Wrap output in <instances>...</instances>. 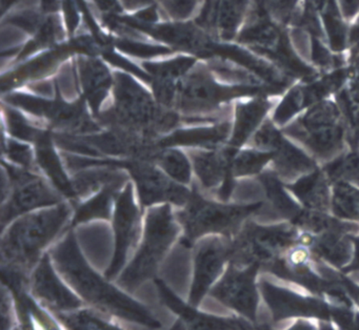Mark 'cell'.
Wrapping results in <instances>:
<instances>
[{
	"label": "cell",
	"instance_id": "6da1fadb",
	"mask_svg": "<svg viewBox=\"0 0 359 330\" xmlns=\"http://www.w3.org/2000/svg\"><path fill=\"white\" fill-rule=\"evenodd\" d=\"M50 256L62 277L86 302L107 315L149 328L161 327L144 305L110 285L88 265L72 231L51 250Z\"/></svg>",
	"mask_w": 359,
	"mask_h": 330
},
{
	"label": "cell",
	"instance_id": "7a4b0ae2",
	"mask_svg": "<svg viewBox=\"0 0 359 330\" xmlns=\"http://www.w3.org/2000/svg\"><path fill=\"white\" fill-rule=\"evenodd\" d=\"M72 214L70 204L62 203L29 212L14 221L1 239V265L29 275L41 260V252L60 235Z\"/></svg>",
	"mask_w": 359,
	"mask_h": 330
},
{
	"label": "cell",
	"instance_id": "3957f363",
	"mask_svg": "<svg viewBox=\"0 0 359 330\" xmlns=\"http://www.w3.org/2000/svg\"><path fill=\"white\" fill-rule=\"evenodd\" d=\"M100 123L149 139L173 130L180 121L171 109L155 102L132 78L117 76L112 107L100 114Z\"/></svg>",
	"mask_w": 359,
	"mask_h": 330
},
{
	"label": "cell",
	"instance_id": "277c9868",
	"mask_svg": "<svg viewBox=\"0 0 359 330\" xmlns=\"http://www.w3.org/2000/svg\"><path fill=\"white\" fill-rule=\"evenodd\" d=\"M281 130L323 164L342 155L348 144L346 119L336 99L327 98L309 107Z\"/></svg>",
	"mask_w": 359,
	"mask_h": 330
},
{
	"label": "cell",
	"instance_id": "5b68a950",
	"mask_svg": "<svg viewBox=\"0 0 359 330\" xmlns=\"http://www.w3.org/2000/svg\"><path fill=\"white\" fill-rule=\"evenodd\" d=\"M302 287L266 273L259 277V290L274 322L311 319L344 328L353 307L335 306L329 301Z\"/></svg>",
	"mask_w": 359,
	"mask_h": 330
},
{
	"label": "cell",
	"instance_id": "8992f818",
	"mask_svg": "<svg viewBox=\"0 0 359 330\" xmlns=\"http://www.w3.org/2000/svg\"><path fill=\"white\" fill-rule=\"evenodd\" d=\"M264 201L250 204H228L215 202L201 195L194 187L184 209L176 214L178 222L184 226V235L180 244L191 247L205 235H220L232 239L250 216L257 214Z\"/></svg>",
	"mask_w": 359,
	"mask_h": 330
},
{
	"label": "cell",
	"instance_id": "52a82bcc",
	"mask_svg": "<svg viewBox=\"0 0 359 330\" xmlns=\"http://www.w3.org/2000/svg\"><path fill=\"white\" fill-rule=\"evenodd\" d=\"M178 231L177 220L169 204L151 208L146 216L142 245L133 260L123 269L117 284L132 292L154 277L159 264L175 241Z\"/></svg>",
	"mask_w": 359,
	"mask_h": 330
},
{
	"label": "cell",
	"instance_id": "ba28073f",
	"mask_svg": "<svg viewBox=\"0 0 359 330\" xmlns=\"http://www.w3.org/2000/svg\"><path fill=\"white\" fill-rule=\"evenodd\" d=\"M300 229L293 223L260 225L251 220L243 223L231 239L229 262L236 265L259 264L262 269L299 243Z\"/></svg>",
	"mask_w": 359,
	"mask_h": 330
},
{
	"label": "cell",
	"instance_id": "9c48e42d",
	"mask_svg": "<svg viewBox=\"0 0 359 330\" xmlns=\"http://www.w3.org/2000/svg\"><path fill=\"white\" fill-rule=\"evenodd\" d=\"M4 166L8 174L7 184L3 181V187H8L6 193L8 198L3 202L1 208V226L4 231L7 224L16 218L33 210L62 203L64 195L32 170L11 164L4 163Z\"/></svg>",
	"mask_w": 359,
	"mask_h": 330
},
{
	"label": "cell",
	"instance_id": "30bf717a",
	"mask_svg": "<svg viewBox=\"0 0 359 330\" xmlns=\"http://www.w3.org/2000/svg\"><path fill=\"white\" fill-rule=\"evenodd\" d=\"M6 100L16 109L46 120L64 134L88 135L102 130L100 124L88 113L83 100L67 102L60 96L49 100L24 92L9 94Z\"/></svg>",
	"mask_w": 359,
	"mask_h": 330
},
{
	"label": "cell",
	"instance_id": "8fae6325",
	"mask_svg": "<svg viewBox=\"0 0 359 330\" xmlns=\"http://www.w3.org/2000/svg\"><path fill=\"white\" fill-rule=\"evenodd\" d=\"M252 146L272 151V170L285 183L297 180L319 167L318 162L299 144L285 136L272 118H266L251 138Z\"/></svg>",
	"mask_w": 359,
	"mask_h": 330
},
{
	"label": "cell",
	"instance_id": "7c38bea8",
	"mask_svg": "<svg viewBox=\"0 0 359 330\" xmlns=\"http://www.w3.org/2000/svg\"><path fill=\"white\" fill-rule=\"evenodd\" d=\"M259 264L236 265L229 262L222 277L210 290V296L241 317L257 323L260 303Z\"/></svg>",
	"mask_w": 359,
	"mask_h": 330
},
{
	"label": "cell",
	"instance_id": "4fadbf2b",
	"mask_svg": "<svg viewBox=\"0 0 359 330\" xmlns=\"http://www.w3.org/2000/svg\"><path fill=\"white\" fill-rule=\"evenodd\" d=\"M346 79L348 71L346 67H344L312 79L299 80L285 90L283 99L275 105L271 118L277 126L283 128L309 107L337 94L346 85Z\"/></svg>",
	"mask_w": 359,
	"mask_h": 330
},
{
	"label": "cell",
	"instance_id": "5bb4252c",
	"mask_svg": "<svg viewBox=\"0 0 359 330\" xmlns=\"http://www.w3.org/2000/svg\"><path fill=\"white\" fill-rule=\"evenodd\" d=\"M116 163L133 177L142 207L158 203H172L184 207L190 199L192 191L172 180L148 160H116Z\"/></svg>",
	"mask_w": 359,
	"mask_h": 330
},
{
	"label": "cell",
	"instance_id": "9a60e30c",
	"mask_svg": "<svg viewBox=\"0 0 359 330\" xmlns=\"http://www.w3.org/2000/svg\"><path fill=\"white\" fill-rule=\"evenodd\" d=\"M231 239L224 235H211L201 240L194 254V275L189 304L197 307L210 292L230 258Z\"/></svg>",
	"mask_w": 359,
	"mask_h": 330
},
{
	"label": "cell",
	"instance_id": "2e32d148",
	"mask_svg": "<svg viewBox=\"0 0 359 330\" xmlns=\"http://www.w3.org/2000/svg\"><path fill=\"white\" fill-rule=\"evenodd\" d=\"M115 249L112 262L107 269V280H113L125 267L130 250L137 241L140 227V210L134 199L133 186L128 183L115 202Z\"/></svg>",
	"mask_w": 359,
	"mask_h": 330
},
{
	"label": "cell",
	"instance_id": "e0dca14e",
	"mask_svg": "<svg viewBox=\"0 0 359 330\" xmlns=\"http://www.w3.org/2000/svg\"><path fill=\"white\" fill-rule=\"evenodd\" d=\"M45 254L32 271L29 285L33 296L53 312H70L83 306V301L60 279L52 265V258Z\"/></svg>",
	"mask_w": 359,
	"mask_h": 330
},
{
	"label": "cell",
	"instance_id": "ac0fdd59",
	"mask_svg": "<svg viewBox=\"0 0 359 330\" xmlns=\"http://www.w3.org/2000/svg\"><path fill=\"white\" fill-rule=\"evenodd\" d=\"M238 151L229 146L203 149L191 153L194 172L205 189H215L218 199L226 202L235 187V178L231 172L233 157Z\"/></svg>",
	"mask_w": 359,
	"mask_h": 330
},
{
	"label": "cell",
	"instance_id": "d6986e66",
	"mask_svg": "<svg viewBox=\"0 0 359 330\" xmlns=\"http://www.w3.org/2000/svg\"><path fill=\"white\" fill-rule=\"evenodd\" d=\"M159 296L168 308L180 317L174 329H253L255 324L245 317H222L199 312L182 302L163 280H155Z\"/></svg>",
	"mask_w": 359,
	"mask_h": 330
},
{
	"label": "cell",
	"instance_id": "ffe728a7",
	"mask_svg": "<svg viewBox=\"0 0 359 330\" xmlns=\"http://www.w3.org/2000/svg\"><path fill=\"white\" fill-rule=\"evenodd\" d=\"M348 235L337 229L317 233L300 231L299 244L308 247L315 258L341 271L350 264L354 254V246Z\"/></svg>",
	"mask_w": 359,
	"mask_h": 330
},
{
	"label": "cell",
	"instance_id": "44dd1931",
	"mask_svg": "<svg viewBox=\"0 0 359 330\" xmlns=\"http://www.w3.org/2000/svg\"><path fill=\"white\" fill-rule=\"evenodd\" d=\"M275 102L271 96H255L239 101L235 107V120L230 139L226 146L239 151L248 141L251 140L256 130L268 118Z\"/></svg>",
	"mask_w": 359,
	"mask_h": 330
},
{
	"label": "cell",
	"instance_id": "7402d4cb",
	"mask_svg": "<svg viewBox=\"0 0 359 330\" xmlns=\"http://www.w3.org/2000/svg\"><path fill=\"white\" fill-rule=\"evenodd\" d=\"M285 185L306 209L331 212L332 183L323 167Z\"/></svg>",
	"mask_w": 359,
	"mask_h": 330
},
{
	"label": "cell",
	"instance_id": "603a6c76",
	"mask_svg": "<svg viewBox=\"0 0 359 330\" xmlns=\"http://www.w3.org/2000/svg\"><path fill=\"white\" fill-rule=\"evenodd\" d=\"M230 121L217 122L210 126L182 128L171 132L159 139V147L199 146L205 149H220L222 144L228 143L232 132Z\"/></svg>",
	"mask_w": 359,
	"mask_h": 330
},
{
	"label": "cell",
	"instance_id": "cb8c5ba5",
	"mask_svg": "<svg viewBox=\"0 0 359 330\" xmlns=\"http://www.w3.org/2000/svg\"><path fill=\"white\" fill-rule=\"evenodd\" d=\"M36 162L41 166L46 176L50 179L53 186L72 202H76V193L73 187L72 179L69 178L60 162V156L52 144V135L46 132L35 142Z\"/></svg>",
	"mask_w": 359,
	"mask_h": 330
},
{
	"label": "cell",
	"instance_id": "d4e9b609",
	"mask_svg": "<svg viewBox=\"0 0 359 330\" xmlns=\"http://www.w3.org/2000/svg\"><path fill=\"white\" fill-rule=\"evenodd\" d=\"M258 181L264 189L266 199L272 204L273 209L278 212L283 219L293 222L304 209L285 187V183L275 174L272 168H266L257 176Z\"/></svg>",
	"mask_w": 359,
	"mask_h": 330
},
{
	"label": "cell",
	"instance_id": "484cf974",
	"mask_svg": "<svg viewBox=\"0 0 359 330\" xmlns=\"http://www.w3.org/2000/svg\"><path fill=\"white\" fill-rule=\"evenodd\" d=\"M123 186L125 185H107L100 189L93 197L90 198L83 203L79 204L75 207V214L71 220V228L91 220H98V219L108 220L110 219L113 208L115 207V202H116Z\"/></svg>",
	"mask_w": 359,
	"mask_h": 330
},
{
	"label": "cell",
	"instance_id": "4316f807",
	"mask_svg": "<svg viewBox=\"0 0 359 330\" xmlns=\"http://www.w3.org/2000/svg\"><path fill=\"white\" fill-rule=\"evenodd\" d=\"M79 69L86 99L92 111L98 114L112 84L110 73L104 64L96 60H83Z\"/></svg>",
	"mask_w": 359,
	"mask_h": 330
},
{
	"label": "cell",
	"instance_id": "83f0119b",
	"mask_svg": "<svg viewBox=\"0 0 359 330\" xmlns=\"http://www.w3.org/2000/svg\"><path fill=\"white\" fill-rule=\"evenodd\" d=\"M320 14L323 31L330 48L335 54H340L348 46L350 29L342 18L344 15L337 4V0H327Z\"/></svg>",
	"mask_w": 359,
	"mask_h": 330
},
{
	"label": "cell",
	"instance_id": "f1b7e54d",
	"mask_svg": "<svg viewBox=\"0 0 359 330\" xmlns=\"http://www.w3.org/2000/svg\"><path fill=\"white\" fill-rule=\"evenodd\" d=\"M331 214L359 223V187L344 180L332 183Z\"/></svg>",
	"mask_w": 359,
	"mask_h": 330
},
{
	"label": "cell",
	"instance_id": "f546056e",
	"mask_svg": "<svg viewBox=\"0 0 359 330\" xmlns=\"http://www.w3.org/2000/svg\"><path fill=\"white\" fill-rule=\"evenodd\" d=\"M272 160V151H262L254 146L241 149L233 157L231 172L235 179L257 177L266 170Z\"/></svg>",
	"mask_w": 359,
	"mask_h": 330
},
{
	"label": "cell",
	"instance_id": "4dcf8cb0",
	"mask_svg": "<svg viewBox=\"0 0 359 330\" xmlns=\"http://www.w3.org/2000/svg\"><path fill=\"white\" fill-rule=\"evenodd\" d=\"M153 162H156L159 167L172 180L182 185L189 184L192 179V167L190 161L182 151L173 147H161L157 151Z\"/></svg>",
	"mask_w": 359,
	"mask_h": 330
},
{
	"label": "cell",
	"instance_id": "1f68e13d",
	"mask_svg": "<svg viewBox=\"0 0 359 330\" xmlns=\"http://www.w3.org/2000/svg\"><path fill=\"white\" fill-rule=\"evenodd\" d=\"M323 170L331 183L344 180L359 187V149L344 151L339 157L323 164Z\"/></svg>",
	"mask_w": 359,
	"mask_h": 330
},
{
	"label": "cell",
	"instance_id": "d6a6232c",
	"mask_svg": "<svg viewBox=\"0 0 359 330\" xmlns=\"http://www.w3.org/2000/svg\"><path fill=\"white\" fill-rule=\"evenodd\" d=\"M56 315L60 323L70 329H119L118 326L102 317L97 311L89 309H76L70 312H58Z\"/></svg>",
	"mask_w": 359,
	"mask_h": 330
},
{
	"label": "cell",
	"instance_id": "836d02e7",
	"mask_svg": "<svg viewBox=\"0 0 359 330\" xmlns=\"http://www.w3.org/2000/svg\"><path fill=\"white\" fill-rule=\"evenodd\" d=\"M249 4L250 0H222L219 27L224 37L231 38L234 35Z\"/></svg>",
	"mask_w": 359,
	"mask_h": 330
},
{
	"label": "cell",
	"instance_id": "e575fe53",
	"mask_svg": "<svg viewBox=\"0 0 359 330\" xmlns=\"http://www.w3.org/2000/svg\"><path fill=\"white\" fill-rule=\"evenodd\" d=\"M7 115L8 132L14 137L25 142H36L46 130L33 125L29 120H27L22 114L15 109H8Z\"/></svg>",
	"mask_w": 359,
	"mask_h": 330
},
{
	"label": "cell",
	"instance_id": "d590c367",
	"mask_svg": "<svg viewBox=\"0 0 359 330\" xmlns=\"http://www.w3.org/2000/svg\"><path fill=\"white\" fill-rule=\"evenodd\" d=\"M271 16L279 22L292 23L295 20L300 11H298L300 0H257Z\"/></svg>",
	"mask_w": 359,
	"mask_h": 330
},
{
	"label": "cell",
	"instance_id": "8d00e7d4",
	"mask_svg": "<svg viewBox=\"0 0 359 330\" xmlns=\"http://www.w3.org/2000/svg\"><path fill=\"white\" fill-rule=\"evenodd\" d=\"M4 151L8 159L13 162L15 165L26 170H33V166L36 161V156H35V151H33L26 143L8 139L7 143L4 144Z\"/></svg>",
	"mask_w": 359,
	"mask_h": 330
},
{
	"label": "cell",
	"instance_id": "74e56055",
	"mask_svg": "<svg viewBox=\"0 0 359 330\" xmlns=\"http://www.w3.org/2000/svg\"><path fill=\"white\" fill-rule=\"evenodd\" d=\"M332 275L335 277L336 281L340 284L344 291L350 296L352 302L354 303L355 306L359 309V284L354 280L348 277L346 273H342L341 271L332 267Z\"/></svg>",
	"mask_w": 359,
	"mask_h": 330
},
{
	"label": "cell",
	"instance_id": "f35d334b",
	"mask_svg": "<svg viewBox=\"0 0 359 330\" xmlns=\"http://www.w3.org/2000/svg\"><path fill=\"white\" fill-rule=\"evenodd\" d=\"M348 235H350L351 241L353 242V246H354V254H353L350 264L341 270V273H346V275H351V273L359 271V233H350Z\"/></svg>",
	"mask_w": 359,
	"mask_h": 330
},
{
	"label": "cell",
	"instance_id": "ab89813d",
	"mask_svg": "<svg viewBox=\"0 0 359 330\" xmlns=\"http://www.w3.org/2000/svg\"><path fill=\"white\" fill-rule=\"evenodd\" d=\"M342 15L346 19H352L359 14V0H338Z\"/></svg>",
	"mask_w": 359,
	"mask_h": 330
},
{
	"label": "cell",
	"instance_id": "60d3db41",
	"mask_svg": "<svg viewBox=\"0 0 359 330\" xmlns=\"http://www.w3.org/2000/svg\"><path fill=\"white\" fill-rule=\"evenodd\" d=\"M327 0H306V6L314 8L317 12L320 13L323 8H325V4Z\"/></svg>",
	"mask_w": 359,
	"mask_h": 330
}]
</instances>
